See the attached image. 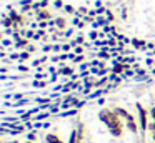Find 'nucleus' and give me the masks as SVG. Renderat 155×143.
Segmentation results:
<instances>
[{
	"label": "nucleus",
	"mask_w": 155,
	"mask_h": 143,
	"mask_svg": "<svg viewBox=\"0 0 155 143\" xmlns=\"http://www.w3.org/2000/svg\"><path fill=\"white\" fill-rule=\"evenodd\" d=\"M153 140H155V132H153Z\"/></svg>",
	"instance_id": "7"
},
{
	"label": "nucleus",
	"mask_w": 155,
	"mask_h": 143,
	"mask_svg": "<svg viewBox=\"0 0 155 143\" xmlns=\"http://www.w3.org/2000/svg\"><path fill=\"white\" fill-rule=\"evenodd\" d=\"M138 106V112H140V123H142V130H147V113H145L143 106L137 105Z\"/></svg>",
	"instance_id": "3"
},
{
	"label": "nucleus",
	"mask_w": 155,
	"mask_h": 143,
	"mask_svg": "<svg viewBox=\"0 0 155 143\" xmlns=\"http://www.w3.org/2000/svg\"><path fill=\"white\" fill-rule=\"evenodd\" d=\"M28 143H30V141H28Z\"/></svg>",
	"instance_id": "8"
},
{
	"label": "nucleus",
	"mask_w": 155,
	"mask_h": 143,
	"mask_svg": "<svg viewBox=\"0 0 155 143\" xmlns=\"http://www.w3.org/2000/svg\"><path fill=\"white\" fill-rule=\"evenodd\" d=\"M150 113H152V118L155 120V108H152V112H150Z\"/></svg>",
	"instance_id": "6"
},
{
	"label": "nucleus",
	"mask_w": 155,
	"mask_h": 143,
	"mask_svg": "<svg viewBox=\"0 0 155 143\" xmlns=\"http://www.w3.org/2000/svg\"><path fill=\"white\" fill-rule=\"evenodd\" d=\"M47 143H62V140L58 138L57 135H55V133H50V135H47Z\"/></svg>",
	"instance_id": "4"
},
{
	"label": "nucleus",
	"mask_w": 155,
	"mask_h": 143,
	"mask_svg": "<svg viewBox=\"0 0 155 143\" xmlns=\"http://www.w3.org/2000/svg\"><path fill=\"white\" fill-rule=\"evenodd\" d=\"M98 116H100V120L104 123H107V126L110 128V133L114 136H120L122 135V122L117 116V113L108 112V110H102V112L98 113Z\"/></svg>",
	"instance_id": "1"
},
{
	"label": "nucleus",
	"mask_w": 155,
	"mask_h": 143,
	"mask_svg": "<svg viewBox=\"0 0 155 143\" xmlns=\"http://www.w3.org/2000/svg\"><path fill=\"white\" fill-rule=\"evenodd\" d=\"M117 113H120V115H124L125 118H127V122H128V128L132 130V132H137V125H135V122H134V118H132L130 115H128V113H125L124 110H117Z\"/></svg>",
	"instance_id": "2"
},
{
	"label": "nucleus",
	"mask_w": 155,
	"mask_h": 143,
	"mask_svg": "<svg viewBox=\"0 0 155 143\" xmlns=\"http://www.w3.org/2000/svg\"><path fill=\"white\" fill-rule=\"evenodd\" d=\"M122 70H124V67H122V65H117V67H115V72H122Z\"/></svg>",
	"instance_id": "5"
}]
</instances>
